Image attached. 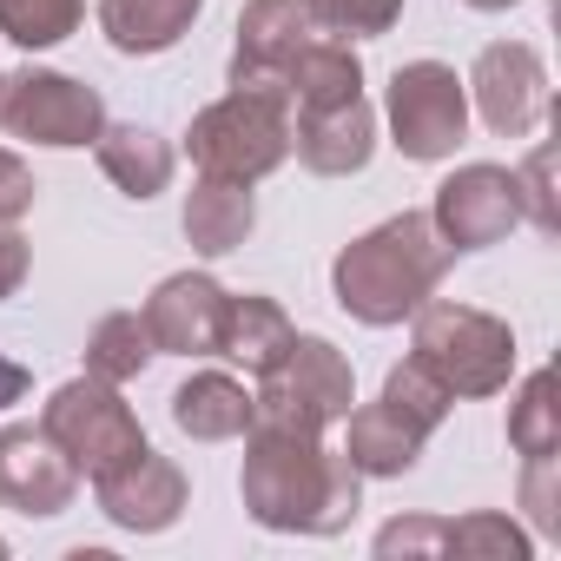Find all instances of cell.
Wrapping results in <instances>:
<instances>
[{
	"mask_svg": "<svg viewBox=\"0 0 561 561\" xmlns=\"http://www.w3.org/2000/svg\"><path fill=\"white\" fill-rule=\"evenodd\" d=\"M244 508L264 528L285 535H337L357 515L364 476L344 449H324V436L285 430V423H251L244 430Z\"/></svg>",
	"mask_w": 561,
	"mask_h": 561,
	"instance_id": "cell-1",
	"label": "cell"
},
{
	"mask_svg": "<svg viewBox=\"0 0 561 561\" xmlns=\"http://www.w3.org/2000/svg\"><path fill=\"white\" fill-rule=\"evenodd\" d=\"M449 257L456 251L443 244V231L430 225V211H397V218H383L377 231H364L357 244L337 251L331 291H337V305L357 324H377L383 331V324L416 318L436 298Z\"/></svg>",
	"mask_w": 561,
	"mask_h": 561,
	"instance_id": "cell-2",
	"label": "cell"
},
{
	"mask_svg": "<svg viewBox=\"0 0 561 561\" xmlns=\"http://www.w3.org/2000/svg\"><path fill=\"white\" fill-rule=\"evenodd\" d=\"M198 179H238L257 185L291 159V100L285 87H231L218 106H205L185 133Z\"/></svg>",
	"mask_w": 561,
	"mask_h": 561,
	"instance_id": "cell-3",
	"label": "cell"
},
{
	"mask_svg": "<svg viewBox=\"0 0 561 561\" xmlns=\"http://www.w3.org/2000/svg\"><path fill=\"white\" fill-rule=\"evenodd\" d=\"M416 364L449 397H495L508 390V370H515V331L476 305L430 298L416 311Z\"/></svg>",
	"mask_w": 561,
	"mask_h": 561,
	"instance_id": "cell-4",
	"label": "cell"
},
{
	"mask_svg": "<svg viewBox=\"0 0 561 561\" xmlns=\"http://www.w3.org/2000/svg\"><path fill=\"white\" fill-rule=\"evenodd\" d=\"M351 403H357V377H351L344 351L324 337H291V351L251 390V423H285V430L324 436L331 423L351 416Z\"/></svg>",
	"mask_w": 561,
	"mask_h": 561,
	"instance_id": "cell-5",
	"label": "cell"
},
{
	"mask_svg": "<svg viewBox=\"0 0 561 561\" xmlns=\"http://www.w3.org/2000/svg\"><path fill=\"white\" fill-rule=\"evenodd\" d=\"M41 430L67 449V462L80 469V482H87V476H106V469H119L126 456L146 449V430H139L133 403H126L119 383H106V377H73V383H60L54 403H47V416H41Z\"/></svg>",
	"mask_w": 561,
	"mask_h": 561,
	"instance_id": "cell-6",
	"label": "cell"
},
{
	"mask_svg": "<svg viewBox=\"0 0 561 561\" xmlns=\"http://www.w3.org/2000/svg\"><path fill=\"white\" fill-rule=\"evenodd\" d=\"M383 113H390L397 152L416 159V165H436V159H449V152L462 146V133H469V87H462L456 67H443V60H410V67L390 73Z\"/></svg>",
	"mask_w": 561,
	"mask_h": 561,
	"instance_id": "cell-7",
	"label": "cell"
},
{
	"mask_svg": "<svg viewBox=\"0 0 561 561\" xmlns=\"http://www.w3.org/2000/svg\"><path fill=\"white\" fill-rule=\"evenodd\" d=\"M106 126V100L67 73H47V67H27L14 80H0V133L8 139H34V146H93Z\"/></svg>",
	"mask_w": 561,
	"mask_h": 561,
	"instance_id": "cell-8",
	"label": "cell"
},
{
	"mask_svg": "<svg viewBox=\"0 0 561 561\" xmlns=\"http://www.w3.org/2000/svg\"><path fill=\"white\" fill-rule=\"evenodd\" d=\"M430 225L443 231L449 251H489L522 225V185L508 165H462L436 185Z\"/></svg>",
	"mask_w": 561,
	"mask_h": 561,
	"instance_id": "cell-9",
	"label": "cell"
},
{
	"mask_svg": "<svg viewBox=\"0 0 561 561\" xmlns=\"http://www.w3.org/2000/svg\"><path fill=\"white\" fill-rule=\"evenodd\" d=\"M469 93H476V113L489 133L502 139H528L541 119H548V67L528 41H495L476 54V73H469Z\"/></svg>",
	"mask_w": 561,
	"mask_h": 561,
	"instance_id": "cell-10",
	"label": "cell"
},
{
	"mask_svg": "<svg viewBox=\"0 0 561 561\" xmlns=\"http://www.w3.org/2000/svg\"><path fill=\"white\" fill-rule=\"evenodd\" d=\"M225 285L205 271H179L146 298L139 324L152 337V351H172V357H218V331H225Z\"/></svg>",
	"mask_w": 561,
	"mask_h": 561,
	"instance_id": "cell-11",
	"label": "cell"
},
{
	"mask_svg": "<svg viewBox=\"0 0 561 561\" xmlns=\"http://www.w3.org/2000/svg\"><path fill=\"white\" fill-rule=\"evenodd\" d=\"M80 495V469L47 430H0V502L21 515H60Z\"/></svg>",
	"mask_w": 561,
	"mask_h": 561,
	"instance_id": "cell-12",
	"label": "cell"
},
{
	"mask_svg": "<svg viewBox=\"0 0 561 561\" xmlns=\"http://www.w3.org/2000/svg\"><path fill=\"white\" fill-rule=\"evenodd\" d=\"M318 34L305 0H251L238 14V47H231V87H277L298 47Z\"/></svg>",
	"mask_w": 561,
	"mask_h": 561,
	"instance_id": "cell-13",
	"label": "cell"
},
{
	"mask_svg": "<svg viewBox=\"0 0 561 561\" xmlns=\"http://www.w3.org/2000/svg\"><path fill=\"white\" fill-rule=\"evenodd\" d=\"M93 489H100V508H106L119 528H133V535H159V528H172L179 508H185V476H179L152 443H146L139 456H126L119 469L93 476Z\"/></svg>",
	"mask_w": 561,
	"mask_h": 561,
	"instance_id": "cell-14",
	"label": "cell"
},
{
	"mask_svg": "<svg viewBox=\"0 0 561 561\" xmlns=\"http://www.w3.org/2000/svg\"><path fill=\"white\" fill-rule=\"evenodd\" d=\"M291 152L318 172V179H351L370 165L377 152V113L370 100H337V106H311L291 119Z\"/></svg>",
	"mask_w": 561,
	"mask_h": 561,
	"instance_id": "cell-15",
	"label": "cell"
},
{
	"mask_svg": "<svg viewBox=\"0 0 561 561\" xmlns=\"http://www.w3.org/2000/svg\"><path fill=\"white\" fill-rule=\"evenodd\" d=\"M377 554H508L522 561L528 554V535L508 522V515H469V522H390L377 535Z\"/></svg>",
	"mask_w": 561,
	"mask_h": 561,
	"instance_id": "cell-16",
	"label": "cell"
},
{
	"mask_svg": "<svg viewBox=\"0 0 561 561\" xmlns=\"http://www.w3.org/2000/svg\"><path fill=\"white\" fill-rule=\"evenodd\" d=\"M285 100L298 106V113H311V106H337V100H357L364 93V60H357V47L351 41H337V34H311L305 47H298V60L285 67Z\"/></svg>",
	"mask_w": 561,
	"mask_h": 561,
	"instance_id": "cell-17",
	"label": "cell"
},
{
	"mask_svg": "<svg viewBox=\"0 0 561 561\" xmlns=\"http://www.w3.org/2000/svg\"><path fill=\"white\" fill-rule=\"evenodd\" d=\"M172 423L192 443H231V436L251 430V390L225 370H198L192 383L172 390Z\"/></svg>",
	"mask_w": 561,
	"mask_h": 561,
	"instance_id": "cell-18",
	"label": "cell"
},
{
	"mask_svg": "<svg viewBox=\"0 0 561 561\" xmlns=\"http://www.w3.org/2000/svg\"><path fill=\"white\" fill-rule=\"evenodd\" d=\"M251 225H257L251 185H238V179H198L192 185V198H185V238H192V251L225 257V251H238L251 238Z\"/></svg>",
	"mask_w": 561,
	"mask_h": 561,
	"instance_id": "cell-19",
	"label": "cell"
},
{
	"mask_svg": "<svg viewBox=\"0 0 561 561\" xmlns=\"http://www.w3.org/2000/svg\"><path fill=\"white\" fill-rule=\"evenodd\" d=\"M205 0H100V34L119 54H165L192 34Z\"/></svg>",
	"mask_w": 561,
	"mask_h": 561,
	"instance_id": "cell-20",
	"label": "cell"
},
{
	"mask_svg": "<svg viewBox=\"0 0 561 561\" xmlns=\"http://www.w3.org/2000/svg\"><path fill=\"white\" fill-rule=\"evenodd\" d=\"M93 152H100V172L126 192V198H159L165 185H172V146L152 133V126H100V139H93Z\"/></svg>",
	"mask_w": 561,
	"mask_h": 561,
	"instance_id": "cell-21",
	"label": "cell"
},
{
	"mask_svg": "<svg viewBox=\"0 0 561 561\" xmlns=\"http://www.w3.org/2000/svg\"><path fill=\"white\" fill-rule=\"evenodd\" d=\"M291 318L277 311L271 298H257V291H244V298H225V331H218V357H231V364H244L251 377H264L277 357L291 351Z\"/></svg>",
	"mask_w": 561,
	"mask_h": 561,
	"instance_id": "cell-22",
	"label": "cell"
},
{
	"mask_svg": "<svg viewBox=\"0 0 561 561\" xmlns=\"http://www.w3.org/2000/svg\"><path fill=\"white\" fill-rule=\"evenodd\" d=\"M344 423H351L344 456H351L357 476H403V469H416V456H423V443H430V436H416L390 403H364V410H351Z\"/></svg>",
	"mask_w": 561,
	"mask_h": 561,
	"instance_id": "cell-23",
	"label": "cell"
},
{
	"mask_svg": "<svg viewBox=\"0 0 561 561\" xmlns=\"http://www.w3.org/2000/svg\"><path fill=\"white\" fill-rule=\"evenodd\" d=\"M508 443H515L522 462L561 456V403H554V377H548V370H535V377L522 383V397L508 403Z\"/></svg>",
	"mask_w": 561,
	"mask_h": 561,
	"instance_id": "cell-24",
	"label": "cell"
},
{
	"mask_svg": "<svg viewBox=\"0 0 561 561\" xmlns=\"http://www.w3.org/2000/svg\"><path fill=\"white\" fill-rule=\"evenodd\" d=\"M152 357V337L139 324V311H113L100 318V331L87 337V377H106V383H133Z\"/></svg>",
	"mask_w": 561,
	"mask_h": 561,
	"instance_id": "cell-25",
	"label": "cell"
},
{
	"mask_svg": "<svg viewBox=\"0 0 561 561\" xmlns=\"http://www.w3.org/2000/svg\"><path fill=\"white\" fill-rule=\"evenodd\" d=\"M80 0H0V34L14 47H60L73 27H80Z\"/></svg>",
	"mask_w": 561,
	"mask_h": 561,
	"instance_id": "cell-26",
	"label": "cell"
},
{
	"mask_svg": "<svg viewBox=\"0 0 561 561\" xmlns=\"http://www.w3.org/2000/svg\"><path fill=\"white\" fill-rule=\"evenodd\" d=\"M377 403H390V410H397L416 436H430V430L449 416V403H456V397H449V390H443V383L416 364V357H410V364H397V370L383 377V397H377Z\"/></svg>",
	"mask_w": 561,
	"mask_h": 561,
	"instance_id": "cell-27",
	"label": "cell"
},
{
	"mask_svg": "<svg viewBox=\"0 0 561 561\" xmlns=\"http://www.w3.org/2000/svg\"><path fill=\"white\" fill-rule=\"evenodd\" d=\"M311 21L337 41H370V34H390L397 14H403V0H305Z\"/></svg>",
	"mask_w": 561,
	"mask_h": 561,
	"instance_id": "cell-28",
	"label": "cell"
},
{
	"mask_svg": "<svg viewBox=\"0 0 561 561\" xmlns=\"http://www.w3.org/2000/svg\"><path fill=\"white\" fill-rule=\"evenodd\" d=\"M548 165H554V146H535L528 165L515 172V185H522V218H535V231H554V225H561V218H554V192H548Z\"/></svg>",
	"mask_w": 561,
	"mask_h": 561,
	"instance_id": "cell-29",
	"label": "cell"
},
{
	"mask_svg": "<svg viewBox=\"0 0 561 561\" xmlns=\"http://www.w3.org/2000/svg\"><path fill=\"white\" fill-rule=\"evenodd\" d=\"M522 508L535 515V528H561V495H554V456H548V462H522Z\"/></svg>",
	"mask_w": 561,
	"mask_h": 561,
	"instance_id": "cell-30",
	"label": "cell"
},
{
	"mask_svg": "<svg viewBox=\"0 0 561 561\" xmlns=\"http://www.w3.org/2000/svg\"><path fill=\"white\" fill-rule=\"evenodd\" d=\"M27 264H34V257H27V238L14 231V218H0V305L27 285Z\"/></svg>",
	"mask_w": 561,
	"mask_h": 561,
	"instance_id": "cell-31",
	"label": "cell"
},
{
	"mask_svg": "<svg viewBox=\"0 0 561 561\" xmlns=\"http://www.w3.org/2000/svg\"><path fill=\"white\" fill-rule=\"evenodd\" d=\"M27 205H34V172H27V159L0 146V218H21Z\"/></svg>",
	"mask_w": 561,
	"mask_h": 561,
	"instance_id": "cell-32",
	"label": "cell"
},
{
	"mask_svg": "<svg viewBox=\"0 0 561 561\" xmlns=\"http://www.w3.org/2000/svg\"><path fill=\"white\" fill-rule=\"evenodd\" d=\"M27 390H34V377H27V370H21L14 357H0V410H14V403H21Z\"/></svg>",
	"mask_w": 561,
	"mask_h": 561,
	"instance_id": "cell-33",
	"label": "cell"
},
{
	"mask_svg": "<svg viewBox=\"0 0 561 561\" xmlns=\"http://www.w3.org/2000/svg\"><path fill=\"white\" fill-rule=\"evenodd\" d=\"M476 14H502V8H515V0H469Z\"/></svg>",
	"mask_w": 561,
	"mask_h": 561,
	"instance_id": "cell-34",
	"label": "cell"
}]
</instances>
